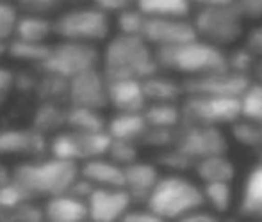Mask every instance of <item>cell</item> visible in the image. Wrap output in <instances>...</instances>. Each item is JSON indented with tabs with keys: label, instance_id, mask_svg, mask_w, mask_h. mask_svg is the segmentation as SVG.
<instances>
[{
	"label": "cell",
	"instance_id": "2e32d148",
	"mask_svg": "<svg viewBox=\"0 0 262 222\" xmlns=\"http://www.w3.org/2000/svg\"><path fill=\"white\" fill-rule=\"evenodd\" d=\"M159 176L161 172L156 164L141 162L138 158L123 167V188L130 194L134 203H145Z\"/></svg>",
	"mask_w": 262,
	"mask_h": 222
},
{
	"label": "cell",
	"instance_id": "30bf717a",
	"mask_svg": "<svg viewBox=\"0 0 262 222\" xmlns=\"http://www.w3.org/2000/svg\"><path fill=\"white\" fill-rule=\"evenodd\" d=\"M141 38L152 48L173 46L198 38L191 16H146Z\"/></svg>",
	"mask_w": 262,
	"mask_h": 222
},
{
	"label": "cell",
	"instance_id": "8992f818",
	"mask_svg": "<svg viewBox=\"0 0 262 222\" xmlns=\"http://www.w3.org/2000/svg\"><path fill=\"white\" fill-rule=\"evenodd\" d=\"M111 29V14L93 4L66 9L54 20V34L64 41L97 44L109 38Z\"/></svg>",
	"mask_w": 262,
	"mask_h": 222
},
{
	"label": "cell",
	"instance_id": "7dc6e473",
	"mask_svg": "<svg viewBox=\"0 0 262 222\" xmlns=\"http://www.w3.org/2000/svg\"><path fill=\"white\" fill-rule=\"evenodd\" d=\"M0 2H13V0H0Z\"/></svg>",
	"mask_w": 262,
	"mask_h": 222
},
{
	"label": "cell",
	"instance_id": "b9f144b4",
	"mask_svg": "<svg viewBox=\"0 0 262 222\" xmlns=\"http://www.w3.org/2000/svg\"><path fill=\"white\" fill-rule=\"evenodd\" d=\"M14 73L11 69L0 66V107L6 103V100L9 98L11 91L14 89Z\"/></svg>",
	"mask_w": 262,
	"mask_h": 222
},
{
	"label": "cell",
	"instance_id": "e0dca14e",
	"mask_svg": "<svg viewBox=\"0 0 262 222\" xmlns=\"http://www.w3.org/2000/svg\"><path fill=\"white\" fill-rule=\"evenodd\" d=\"M235 210L243 217L262 219V160L255 162L246 172L237 190Z\"/></svg>",
	"mask_w": 262,
	"mask_h": 222
},
{
	"label": "cell",
	"instance_id": "4fadbf2b",
	"mask_svg": "<svg viewBox=\"0 0 262 222\" xmlns=\"http://www.w3.org/2000/svg\"><path fill=\"white\" fill-rule=\"evenodd\" d=\"M252 77L241 75L232 69H221L209 75L194 77L182 80L184 94H220V96H239L248 86Z\"/></svg>",
	"mask_w": 262,
	"mask_h": 222
},
{
	"label": "cell",
	"instance_id": "603a6c76",
	"mask_svg": "<svg viewBox=\"0 0 262 222\" xmlns=\"http://www.w3.org/2000/svg\"><path fill=\"white\" fill-rule=\"evenodd\" d=\"M193 172L202 183L207 181H234L235 165L225 153L209 155V157L198 158L193 164Z\"/></svg>",
	"mask_w": 262,
	"mask_h": 222
},
{
	"label": "cell",
	"instance_id": "d6a6232c",
	"mask_svg": "<svg viewBox=\"0 0 262 222\" xmlns=\"http://www.w3.org/2000/svg\"><path fill=\"white\" fill-rule=\"evenodd\" d=\"M36 91L45 102H61L68 96V80L43 71V77L36 82Z\"/></svg>",
	"mask_w": 262,
	"mask_h": 222
},
{
	"label": "cell",
	"instance_id": "f6af8a7d",
	"mask_svg": "<svg viewBox=\"0 0 262 222\" xmlns=\"http://www.w3.org/2000/svg\"><path fill=\"white\" fill-rule=\"evenodd\" d=\"M7 178H9V172H7V169L4 167L2 164H0V183H4V181H6Z\"/></svg>",
	"mask_w": 262,
	"mask_h": 222
},
{
	"label": "cell",
	"instance_id": "52a82bcc",
	"mask_svg": "<svg viewBox=\"0 0 262 222\" xmlns=\"http://www.w3.org/2000/svg\"><path fill=\"white\" fill-rule=\"evenodd\" d=\"M182 123L223 127L239 119V96L220 94H184Z\"/></svg>",
	"mask_w": 262,
	"mask_h": 222
},
{
	"label": "cell",
	"instance_id": "60d3db41",
	"mask_svg": "<svg viewBox=\"0 0 262 222\" xmlns=\"http://www.w3.org/2000/svg\"><path fill=\"white\" fill-rule=\"evenodd\" d=\"M91 4L107 14H118L128 7L136 6V0H91Z\"/></svg>",
	"mask_w": 262,
	"mask_h": 222
},
{
	"label": "cell",
	"instance_id": "ee69618b",
	"mask_svg": "<svg viewBox=\"0 0 262 222\" xmlns=\"http://www.w3.org/2000/svg\"><path fill=\"white\" fill-rule=\"evenodd\" d=\"M252 79H255L257 82L262 84V57H259L255 61V66H253V71H252Z\"/></svg>",
	"mask_w": 262,
	"mask_h": 222
},
{
	"label": "cell",
	"instance_id": "9c48e42d",
	"mask_svg": "<svg viewBox=\"0 0 262 222\" xmlns=\"http://www.w3.org/2000/svg\"><path fill=\"white\" fill-rule=\"evenodd\" d=\"M173 146L186 153L193 162L209 155L225 153V135L220 127L182 123L177 128Z\"/></svg>",
	"mask_w": 262,
	"mask_h": 222
},
{
	"label": "cell",
	"instance_id": "cb8c5ba5",
	"mask_svg": "<svg viewBox=\"0 0 262 222\" xmlns=\"http://www.w3.org/2000/svg\"><path fill=\"white\" fill-rule=\"evenodd\" d=\"M202 192H204L205 206L220 217L235 208L237 190L234 188L232 181H207L202 183Z\"/></svg>",
	"mask_w": 262,
	"mask_h": 222
},
{
	"label": "cell",
	"instance_id": "83f0119b",
	"mask_svg": "<svg viewBox=\"0 0 262 222\" xmlns=\"http://www.w3.org/2000/svg\"><path fill=\"white\" fill-rule=\"evenodd\" d=\"M50 155L61 160H70V162H82L84 153H82V144H80V137L77 132L66 130V132H57L54 135V139L49 144Z\"/></svg>",
	"mask_w": 262,
	"mask_h": 222
},
{
	"label": "cell",
	"instance_id": "836d02e7",
	"mask_svg": "<svg viewBox=\"0 0 262 222\" xmlns=\"http://www.w3.org/2000/svg\"><path fill=\"white\" fill-rule=\"evenodd\" d=\"M146 16L138 9L136 6L128 7V9L121 11L116 14V31L120 34L128 36H141L143 27H145Z\"/></svg>",
	"mask_w": 262,
	"mask_h": 222
},
{
	"label": "cell",
	"instance_id": "3957f363",
	"mask_svg": "<svg viewBox=\"0 0 262 222\" xmlns=\"http://www.w3.org/2000/svg\"><path fill=\"white\" fill-rule=\"evenodd\" d=\"M143 205L148 206L161 220H182L205 203L198 180L184 172H168L159 176Z\"/></svg>",
	"mask_w": 262,
	"mask_h": 222
},
{
	"label": "cell",
	"instance_id": "4316f807",
	"mask_svg": "<svg viewBox=\"0 0 262 222\" xmlns=\"http://www.w3.org/2000/svg\"><path fill=\"white\" fill-rule=\"evenodd\" d=\"M66 127L73 132H95L104 130L105 121L98 109L72 105L66 110Z\"/></svg>",
	"mask_w": 262,
	"mask_h": 222
},
{
	"label": "cell",
	"instance_id": "484cf974",
	"mask_svg": "<svg viewBox=\"0 0 262 222\" xmlns=\"http://www.w3.org/2000/svg\"><path fill=\"white\" fill-rule=\"evenodd\" d=\"M136 7L145 16L187 18L193 13V2L191 0H136Z\"/></svg>",
	"mask_w": 262,
	"mask_h": 222
},
{
	"label": "cell",
	"instance_id": "f546056e",
	"mask_svg": "<svg viewBox=\"0 0 262 222\" xmlns=\"http://www.w3.org/2000/svg\"><path fill=\"white\" fill-rule=\"evenodd\" d=\"M66 125V110L59 102H45L38 107L34 114V125L32 127L41 133L55 132Z\"/></svg>",
	"mask_w": 262,
	"mask_h": 222
},
{
	"label": "cell",
	"instance_id": "e575fe53",
	"mask_svg": "<svg viewBox=\"0 0 262 222\" xmlns=\"http://www.w3.org/2000/svg\"><path fill=\"white\" fill-rule=\"evenodd\" d=\"M107 157L116 162V164H120L121 167H125L130 162L138 160V147H136V142H130V140L113 139L109 151H107Z\"/></svg>",
	"mask_w": 262,
	"mask_h": 222
},
{
	"label": "cell",
	"instance_id": "1f68e13d",
	"mask_svg": "<svg viewBox=\"0 0 262 222\" xmlns=\"http://www.w3.org/2000/svg\"><path fill=\"white\" fill-rule=\"evenodd\" d=\"M31 194L11 176L4 183H0V210L6 213V220H9V213L14 208L31 201Z\"/></svg>",
	"mask_w": 262,
	"mask_h": 222
},
{
	"label": "cell",
	"instance_id": "d6986e66",
	"mask_svg": "<svg viewBox=\"0 0 262 222\" xmlns=\"http://www.w3.org/2000/svg\"><path fill=\"white\" fill-rule=\"evenodd\" d=\"M145 94L148 103H179L184 98V84L182 79L171 75L168 71L157 69L150 77L143 80Z\"/></svg>",
	"mask_w": 262,
	"mask_h": 222
},
{
	"label": "cell",
	"instance_id": "ab89813d",
	"mask_svg": "<svg viewBox=\"0 0 262 222\" xmlns=\"http://www.w3.org/2000/svg\"><path fill=\"white\" fill-rule=\"evenodd\" d=\"M121 220H125V222H161V219H159L146 205L138 206V208L132 205Z\"/></svg>",
	"mask_w": 262,
	"mask_h": 222
},
{
	"label": "cell",
	"instance_id": "4dcf8cb0",
	"mask_svg": "<svg viewBox=\"0 0 262 222\" xmlns=\"http://www.w3.org/2000/svg\"><path fill=\"white\" fill-rule=\"evenodd\" d=\"M49 46L50 44L47 43H32L13 38V41L7 44V54L20 62L41 66V62L45 61L47 54H49Z\"/></svg>",
	"mask_w": 262,
	"mask_h": 222
},
{
	"label": "cell",
	"instance_id": "9a60e30c",
	"mask_svg": "<svg viewBox=\"0 0 262 222\" xmlns=\"http://www.w3.org/2000/svg\"><path fill=\"white\" fill-rule=\"evenodd\" d=\"M146 103H148V100L145 94L143 80H107V105H113L116 112H143Z\"/></svg>",
	"mask_w": 262,
	"mask_h": 222
},
{
	"label": "cell",
	"instance_id": "74e56055",
	"mask_svg": "<svg viewBox=\"0 0 262 222\" xmlns=\"http://www.w3.org/2000/svg\"><path fill=\"white\" fill-rule=\"evenodd\" d=\"M234 6L245 21H262V0H234Z\"/></svg>",
	"mask_w": 262,
	"mask_h": 222
},
{
	"label": "cell",
	"instance_id": "5b68a950",
	"mask_svg": "<svg viewBox=\"0 0 262 222\" xmlns=\"http://www.w3.org/2000/svg\"><path fill=\"white\" fill-rule=\"evenodd\" d=\"M196 36L216 46L228 50L243 41L246 32V21L235 6H210L194 7L191 13Z\"/></svg>",
	"mask_w": 262,
	"mask_h": 222
},
{
	"label": "cell",
	"instance_id": "d590c367",
	"mask_svg": "<svg viewBox=\"0 0 262 222\" xmlns=\"http://www.w3.org/2000/svg\"><path fill=\"white\" fill-rule=\"evenodd\" d=\"M18 16L20 14L13 2H0V41H7L13 38Z\"/></svg>",
	"mask_w": 262,
	"mask_h": 222
},
{
	"label": "cell",
	"instance_id": "7a4b0ae2",
	"mask_svg": "<svg viewBox=\"0 0 262 222\" xmlns=\"http://www.w3.org/2000/svg\"><path fill=\"white\" fill-rule=\"evenodd\" d=\"M100 71L107 80L138 79L145 80L159 69L156 50L141 36L120 34L109 39L100 54Z\"/></svg>",
	"mask_w": 262,
	"mask_h": 222
},
{
	"label": "cell",
	"instance_id": "d4e9b609",
	"mask_svg": "<svg viewBox=\"0 0 262 222\" xmlns=\"http://www.w3.org/2000/svg\"><path fill=\"white\" fill-rule=\"evenodd\" d=\"M148 127L154 128H168V130H177L182 125V107L179 103H146L143 110Z\"/></svg>",
	"mask_w": 262,
	"mask_h": 222
},
{
	"label": "cell",
	"instance_id": "44dd1931",
	"mask_svg": "<svg viewBox=\"0 0 262 222\" xmlns=\"http://www.w3.org/2000/svg\"><path fill=\"white\" fill-rule=\"evenodd\" d=\"M105 130L111 139L141 142L145 132L148 130V123L143 112H116L105 121Z\"/></svg>",
	"mask_w": 262,
	"mask_h": 222
},
{
	"label": "cell",
	"instance_id": "7bdbcfd3",
	"mask_svg": "<svg viewBox=\"0 0 262 222\" xmlns=\"http://www.w3.org/2000/svg\"><path fill=\"white\" fill-rule=\"evenodd\" d=\"M194 7H210V6H232L234 0H191Z\"/></svg>",
	"mask_w": 262,
	"mask_h": 222
},
{
	"label": "cell",
	"instance_id": "ba28073f",
	"mask_svg": "<svg viewBox=\"0 0 262 222\" xmlns=\"http://www.w3.org/2000/svg\"><path fill=\"white\" fill-rule=\"evenodd\" d=\"M98 66H100V52L95 44L61 39V43L49 46V54L39 68L45 73H52L70 80L72 77Z\"/></svg>",
	"mask_w": 262,
	"mask_h": 222
},
{
	"label": "cell",
	"instance_id": "bcb514c9",
	"mask_svg": "<svg viewBox=\"0 0 262 222\" xmlns=\"http://www.w3.org/2000/svg\"><path fill=\"white\" fill-rule=\"evenodd\" d=\"M6 54H7V44H6V41H0V59H2Z\"/></svg>",
	"mask_w": 262,
	"mask_h": 222
},
{
	"label": "cell",
	"instance_id": "8d00e7d4",
	"mask_svg": "<svg viewBox=\"0 0 262 222\" xmlns=\"http://www.w3.org/2000/svg\"><path fill=\"white\" fill-rule=\"evenodd\" d=\"M18 6H21V9L25 13H39L47 14L50 11L59 9L61 6H68L73 2H80V0H16Z\"/></svg>",
	"mask_w": 262,
	"mask_h": 222
},
{
	"label": "cell",
	"instance_id": "5bb4252c",
	"mask_svg": "<svg viewBox=\"0 0 262 222\" xmlns=\"http://www.w3.org/2000/svg\"><path fill=\"white\" fill-rule=\"evenodd\" d=\"M45 133L32 128H7L0 130V157H27L36 158L45 155Z\"/></svg>",
	"mask_w": 262,
	"mask_h": 222
},
{
	"label": "cell",
	"instance_id": "277c9868",
	"mask_svg": "<svg viewBox=\"0 0 262 222\" xmlns=\"http://www.w3.org/2000/svg\"><path fill=\"white\" fill-rule=\"evenodd\" d=\"M79 176V164L61 160L50 155L49 158L36 157L25 160L13 172V180L18 181L32 199L52 198L62 192H68L73 181Z\"/></svg>",
	"mask_w": 262,
	"mask_h": 222
},
{
	"label": "cell",
	"instance_id": "ac0fdd59",
	"mask_svg": "<svg viewBox=\"0 0 262 222\" xmlns=\"http://www.w3.org/2000/svg\"><path fill=\"white\" fill-rule=\"evenodd\" d=\"M43 213L47 220L52 222H82L88 220V205L86 199L72 192H62L47 199Z\"/></svg>",
	"mask_w": 262,
	"mask_h": 222
},
{
	"label": "cell",
	"instance_id": "7402d4cb",
	"mask_svg": "<svg viewBox=\"0 0 262 222\" xmlns=\"http://www.w3.org/2000/svg\"><path fill=\"white\" fill-rule=\"evenodd\" d=\"M54 34V20L47 18V14L25 13L18 16L13 38L32 43H47V39Z\"/></svg>",
	"mask_w": 262,
	"mask_h": 222
},
{
	"label": "cell",
	"instance_id": "f1b7e54d",
	"mask_svg": "<svg viewBox=\"0 0 262 222\" xmlns=\"http://www.w3.org/2000/svg\"><path fill=\"white\" fill-rule=\"evenodd\" d=\"M239 117L262 125V84L252 79L239 94Z\"/></svg>",
	"mask_w": 262,
	"mask_h": 222
},
{
	"label": "cell",
	"instance_id": "8fae6325",
	"mask_svg": "<svg viewBox=\"0 0 262 222\" xmlns=\"http://www.w3.org/2000/svg\"><path fill=\"white\" fill-rule=\"evenodd\" d=\"M88 219L95 222L121 220L134 201L123 187H95L86 198Z\"/></svg>",
	"mask_w": 262,
	"mask_h": 222
},
{
	"label": "cell",
	"instance_id": "ffe728a7",
	"mask_svg": "<svg viewBox=\"0 0 262 222\" xmlns=\"http://www.w3.org/2000/svg\"><path fill=\"white\" fill-rule=\"evenodd\" d=\"M79 172L93 187H123V167L107 155L82 160Z\"/></svg>",
	"mask_w": 262,
	"mask_h": 222
},
{
	"label": "cell",
	"instance_id": "f35d334b",
	"mask_svg": "<svg viewBox=\"0 0 262 222\" xmlns=\"http://www.w3.org/2000/svg\"><path fill=\"white\" fill-rule=\"evenodd\" d=\"M243 44L255 55L257 59L262 57V21L252 27L248 32H245V38H243Z\"/></svg>",
	"mask_w": 262,
	"mask_h": 222
},
{
	"label": "cell",
	"instance_id": "7c38bea8",
	"mask_svg": "<svg viewBox=\"0 0 262 222\" xmlns=\"http://www.w3.org/2000/svg\"><path fill=\"white\" fill-rule=\"evenodd\" d=\"M72 105L102 110L107 107V79L100 68H93L68 80V96Z\"/></svg>",
	"mask_w": 262,
	"mask_h": 222
},
{
	"label": "cell",
	"instance_id": "6da1fadb",
	"mask_svg": "<svg viewBox=\"0 0 262 222\" xmlns=\"http://www.w3.org/2000/svg\"><path fill=\"white\" fill-rule=\"evenodd\" d=\"M154 50H156L159 69L171 73L182 80L228 68L227 50L202 38L189 39L173 46L154 48Z\"/></svg>",
	"mask_w": 262,
	"mask_h": 222
}]
</instances>
